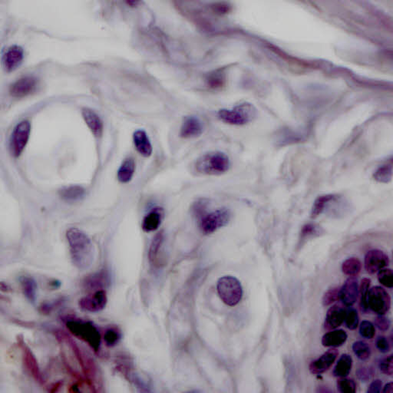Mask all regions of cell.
<instances>
[{
    "mask_svg": "<svg viewBox=\"0 0 393 393\" xmlns=\"http://www.w3.org/2000/svg\"><path fill=\"white\" fill-rule=\"evenodd\" d=\"M31 124L28 120L18 122L12 130L9 139V152L14 158H18L26 148L30 136Z\"/></svg>",
    "mask_w": 393,
    "mask_h": 393,
    "instance_id": "8992f818",
    "label": "cell"
},
{
    "mask_svg": "<svg viewBox=\"0 0 393 393\" xmlns=\"http://www.w3.org/2000/svg\"><path fill=\"white\" fill-rule=\"evenodd\" d=\"M38 81L34 76H26L17 79L11 84L9 93L12 97L22 99L35 92Z\"/></svg>",
    "mask_w": 393,
    "mask_h": 393,
    "instance_id": "8fae6325",
    "label": "cell"
},
{
    "mask_svg": "<svg viewBox=\"0 0 393 393\" xmlns=\"http://www.w3.org/2000/svg\"><path fill=\"white\" fill-rule=\"evenodd\" d=\"M352 366V359L348 354H344L339 359L335 368H334V377H346L350 373Z\"/></svg>",
    "mask_w": 393,
    "mask_h": 393,
    "instance_id": "4316f807",
    "label": "cell"
},
{
    "mask_svg": "<svg viewBox=\"0 0 393 393\" xmlns=\"http://www.w3.org/2000/svg\"><path fill=\"white\" fill-rule=\"evenodd\" d=\"M18 343L20 345V349H21L23 363H24L28 372L37 383H40V384L44 383V378H43V374H42L41 369H40L38 361H37L33 352L26 344L24 340L22 337H18Z\"/></svg>",
    "mask_w": 393,
    "mask_h": 393,
    "instance_id": "30bf717a",
    "label": "cell"
},
{
    "mask_svg": "<svg viewBox=\"0 0 393 393\" xmlns=\"http://www.w3.org/2000/svg\"><path fill=\"white\" fill-rule=\"evenodd\" d=\"M377 347L380 352L386 353L391 349L390 342L386 337L380 336L377 340Z\"/></svg>",
    "mask_w": 393,
    "mask_h": 393,
    "instance_id": "ee69618b",
    "label": "cell"
},
{
    "mask_svg": "<svg viewBox=\"0 0 393 393\" xmlns=\"http://www.w3.org/2000/svg\"><path fill=\"white\" fill-rule=\"evenodd\" d=\"M62 386H63V382H57V383L52 384V386H50V389H49V391L51 392H58L59 389L62 387Z\"/></svg>",
    "mask_w": 393,
    "mask_h": 393,
    "instance_id": "681fc988",
    "label": "cell"
},
{
    "mask_svg": "<svg viewBox=\"0 0 393 393\" xmlns=\"http://www.w3.org/2000/svg\"><path fill=\"white\" fill-rule=\"evenodd\" d=\"M370 284V279H368V278H364V279H362L361 284H360V287L359 289V293L360 295V305L363 312H367L369 310L367 304H366V297H367Z\"/></svg>",
    "mask_w": 393,
    "mask_h": 393,
    "instance_id": "836d02e7",
    "label": "cell"
},
{
    "mask_svg": "<svg viewBox=\"0 0 393 393\" xmlns=\"http://www.w3.org/2000/svg\"><path fill=\"white\" fill-rule=\"evenodd\" d=\"M340 288L339 287H333V288L329 289L323 296L322 302L324 306L331 305L332 303L335 302L340 299Z\"/></svg>",
    "mask_w": 393,
    "mask_h": 393,
    "instance_id": "ab89813d",
    "label": "cell"
},
{
    "mask_svg": "<svg viewBox=\"0 0 393 393\" xmlns=\"http://www.w3.org/2000/svg\"><path fill=\"white\" fill-rule=\"evenodd\" d=\"M82 115L91 133L96 137L101 136L103 132V122L99 115L91 108H88L82 109Z\"/></svg>",
    "mask_w": 393,
    "mask_h": 393,
    "instance_id": "ffe728a7",
    "label": "cell"
},
{
    "mask_svg": "<svg viewBox=\"0 0 393 393\" xmlns=\"http://www.w3.org/2000/svg\"><path fill=\"white\" fill-rule=\"evenodd\" d=\"M108 298L106 292L104 290L95 291L92 294L84 296L79 301V307L89 313H98L102 311L106 307Z\"/></svg>",
    "mask_w": 393,
    "mask_h": 393,
    "instance_id": "7c38bea8",
    "label": "cell"
},
{
    "mask_svg": "<svg viewBox=\"0 0 393 393\" xmlns=\"http://www.w3.org/2000/svg\"><path fill=\"white\" fill-rule=\"evenodd\" d=\"M211 7H212L213 10L217 12V13H223V12H227V10L228 11L227 6H223L222 4H214Z\"/></svg>",
    "mask_w": 393,
    "mask_h": 393,
    "instance_id": "c3c4849f",
    "label": "cell"
},
{
    "mask_svg": "<svg viewBox=\"0 0 393 393\" xmlns=\"http://www.w3.org/2000/svg\"><path fill=\"white\" fill-rule=\"evenodd\" d=\"M65 300L63 298L55 300L52 302L43 303L40 306V312L45 315L50 314L55 309L63 306Z\"/></svg>",
    "mask_w": 393,
    "mask_h": 393,
    "instance_id": "f35d334b",
    "label": "cell"
},
{
    "mask_svg": "<svg viewBox=\"0 0 393 393\" xmlns=\"http://www.w3.org/2000/svg\"><path fill=\"white\" fill-rule=\"evenodd\" d=\"M322 231V228L313 223H308L303 227L301 231V237L303 238L307 237H313V236L319 235Z\"/></svg>",
    "mask_w": 393,
    "mask_h": 393,
    "instance_id": "60d3db41",
    "label": "cell"
},
{
    "mask_svg": "<svg viewBox=\"0 0 393 393\" xmlns=\"http://www.w3.org/2000/svg\"><path fill=\"white\" fill-rule=\"evenodd\" d=\"M64 322L68 330L74 336L87 343L96 353L100 351L102 336L92 322L71 316L65 317Z\"/></svg>",
    "mask_w": 393,
    "mask_h": 393,
    "instance_id": "7a4b0ae2",
    "label": "cell"
},
{
    "mask_svg": "<svg viewBox=\"0 0 393 393\" xmlns=\"http://www.w3.org/2000/svg\"><path fill=\"white\" fill-rule=\"evenodd\" d=\"M256 116V109L251 104L245 102L231 108L219 110L217 117L228 125L242 126L251 122Z\"/></svg>",
    "mask_w": 393,
    "mask_h": 393,
    "instance_id": "277c9868",
    "label": "cell"
},
{
    "mask_svg": "<svg viewBox=\"0 0 393 393\" xmlns=\"http://www.w3.org/2000/svg\"><path fill=\"white\" fill-rule=\"evenodd\" d=\"M360 335L364 338H373L376 334L375 327L369 321H363L360 324Z\"/></svg>",
    "mask_w": 393,
    "mask_h": 393,
    "instance_id": "b9f144b4",
    "label": "cell"
},
{
    "mask_svg": "<svg viewBox=\"0 0 393 393\" xmlns=\"http://www.w3.org/2000/svg\"><path fill=\"white\" fill-rule=\"evenodd\" d=\"M60 196L67 201H74L79 200L85 195V189L80 186H69L61 189L60 192Z\"/></svg>",
    "mask_w": 393,
    "mask_h": 393,
    "instance_id": "f1b7e54d",
    "label": "cell"
},
{
    "mask_svg": "<svg viewBox=\"0 0 393 393\" xmlns=\"http://www.w3.org/2000/svg\"><path fill=\"white\" fill-rule=\"evenodd\" d=\"M163 241H164L163 232L158 233L154 237L152 244H151L150 248H149L148 257L151 262L154 263L157 260Z\"/></svg>",
    "mask_w": 393,
    "mask_h": 393,
    "instance_id": "4dcf8cb0",
    "label": "cell"
},
{
    "mask_svg": "<svg viewBox=\"0 0 393 393\" xmlns=\"http://www.w3.org/2000/svg\"><path fill=\"white\" fill-rule=\"evenodd\" d=\"M203 132V125L202 121L195 116H186L183 119L180 128V136L184 139L200 137Z\"/></svg>",
    "mask_w": 393,
    "mask_h": 393,
    "instance_id": "5bb4252c",
    "label": "cell"
},
{
    "mask_svg": "<svg viewBox=\"0 0 393 393\" xmlns=\"http://www.w3.org/2000/svg\"><path fill=\"white\" fill-rule=\"evenodd\" d=\"M20 284L28 301L35 303L37 293V284L35 279L31 276H23L20 278Z\"/></svg>",
    "mask_w": 393,
    "mask_h": 393,
    "instance_id": "d4e9b609",
    "label": "cell"
},
{
    "mask_svg": "<svg viewBox=\"0 0 393 393\" xmlns=\"http://www.w3.org/2000/svg\"><path fill=\"white\" fill-rule=\"evenodd\" d=\"M366 304L368 309L377 314L384 315L390 310L391 297L385 289L377 286L369 290Z\"/></svg>",
    "mask_w": 393,
    "mask_h": 393,
    "instance_id": "9c48e42d",
    "label": "cell"
},
{
    "mask_svg": "<svg viewBox=\"0 0 393 393\" xmlns=\"http://www.w3.org/2000/svg\"><path fill=\"white\" fill-rule=\"evenodd\" d=\"M362 264L359 259L350 257L343 262L342 270L349 276H355L361 271Z\"/></svg>",
    "mask_w": 393,
    "mask_h": 393,
    "instance_id": "f546056e",
    "label": "cell"
},
{
    "mask_svg": "<svg viewBox=\"0 0 393 393\" xmlns=\"http://www.w3.org/2000/svg\"><path fill=\"white\" fill-rule=\"evenodd\" d=\"M161 222L160 210L155 209L144 217L142 221V229L145 232H152L159 228Z\"/></svg>",
    "mask_w": 393,
    "mask_h": 393,
    "instance_id": "cb8c5ba5",
    "label": "cell"
},
{
    "mask_svg": "<svg viewBox=\"0 0 393 393\" xmlns=\"http://www.w3.org/2000/svg\"><path fill=\"white\" fill-rule=\"evenodd\" d=\"M133 142L137 152L144 158H149L153 152V147L147 132L136 130L133 134Z\"/></svg>",
    "mask_w": 393,
    "mask_h": 393,
    "instance_id": "d6986e66",
    "label": "cell"
},
{
    "mask_svg": "<svg viewBox=\"0 0 393 393\" xmlns=\"http://www.w3.org/2000/svg\"><path fill=\"white\" fill-rule=\"evenodd\" d=\"M103 339L106 346L111 347V346H116L119 343L121 339V333L117 329H114V328H109L105 331Z\"/></svg>",
    "mask_w": 393,
    "mask_h": 393,
    "instance_id": "8d00e7d4",
    "label": "cell"
},
{
    "mask_svg": "<svg viewBox=\"0 0 393 393\" xmlns=\"http://www.w3.org/2000/svg\"><path fill=\"white\" fill-rule=\"evenodd\" d=\"M55 335L57 339L61 342H65L71 348L73 353L76 355V360L79 362V365L82 367L84 374L88 379H94L96 377V366L93 360L89 357L85 355V353L81 351L79 346L71 340V337L64 333L63 331H55Z\"/></svg>",
    "mask_w": 393,
    "mask_h": 393,
    "instance_id": "ba28073f",
    "label": "cell"
},
{
    "mask_svg": "<svg viewBox=\"0 0 393 393\" xmlns=\"http://www.w3.org/2000/svg\"><path fill=\"white\" fill-rule=\"evenodd\" d=\"M379 368L383 373L388 376H392L393 373V355L383 358L379 364Z\"/></svg>",
    "mask_w": 393,
    "mask_h": 393,
    "instance_id": "7bdbcfd3",
    "label": "cell"
},
{
    "mask_svg": "<svg viewBox=\"0 0 393 393\" xmlns=\"http://www.w3.org/2000/svg\"><path fill=\"white\" fill-rule=\"evenodd\" d=\"M125 3H126L128 6H130V7H136V6H138V5L141 3V2L135 1V0H129V1L125 2Z\"/></svg>",
    "mask_w": 393,
    "mask_h": 393,
    "instance_id": "816d5d0a",
    "label": "cell"
},
{
    "mask_svg": "<svg viewBox=\"0 0 393 393\" xmlns=\"http://www.w3.org/2000/svg\"><path fill=\"white\" fill-rule=\"evenodd\" d=\"M383 392L385 393H392L393 392V383H388V384H386V386H385V387L383 388Z\"/></svg>",
    "mask_w": 393,
    "mask_h": 393,
    "instance_id": "f907efd6",
    "label": "cell"
},
{
    "mask_svg": "<svg viewBox=\"0 0 393 393\" xmlns=\"http://www.w3.org/2000/svg\"><path fill=\"white\" fill-rule=\"evenodd\" d=\"M107 282H108V276L106 273L104 271L98 272L94 274L90 275L88 277L85 278L84 281V285L85 288L88 290H103V287H105Z\"/></svg>",
    "mask_w": 393,
    "mask_h": 393,
    "instance_id": "603a6c76",
    "label": "cell"
},
{
    "mask_svg": "<svg viewBox=\"0 0 393 393\" xmlns=\"http://www.w3.org/2000/svg\"><path fill=\"white\" fill-rule=\"evenodd\" d=\"M374 179L380 183H389L392 178V164H385L376 171Z\"/></svg>",
    "mask_w": 393,
    "mask_h": 393,
    "instance_id": "1f68e13d",
    "label": "cell"
},
{
    "mask_svg": "<svg viewBox=\"0 0 393 393\" xmlns=\"http://www.w3.org/2000/svg\"><path fill=\"white\" fill-rule=\"evenodd\" d=\"M136 169L135 160L128 158L122 161L117 172L118 180L122 184L129 183L133 178Z\"/></svg>",
    "mask_w": 393,
    "mask_h": 393,
    "instance_id": "44dd1931",
    "label": "cell"
},
{
    "mask_svg": "<svg viewBox=\"0 0 393 393\" xmlns=\"http://www.w3.org/2000/svg\"><path fill=\"white\" fill-rule=\"evenodd\" d=\"M230 167L229 156L219 151L203 154L194 164V169L199 175L213 176L223 175L229 171Z\"/></svg>",
    "mask_w": 393,
    "mask_h": 393,
    "instance_id": "3957f363",
    "label": "cell"
},
{
    "mask_svg": "<svg viewBox=\"0 0 393 393\" xmlns=\"http://www.w3.org/2000/svg\"><path fill=\"white\" fill-rule=\"evenodd\" d=\"M375 325L377 326L380 330L386 331L390 327L391 323L390 321L388 318H386V316L380 315V316H379L376 319Z\"/></svg>",
    "mask_w": 393,
    "mask_h": 393,
    "instance_id": "f6af8a7d",
    "label": "cell"
},
{
    "mask_svg": "<svg viewBox=\"0 0 393 393\" xmlns=\"http://www.w3.org/2000/svg\"><path fill=\"white\" fill-rule=\"evenodd\" d=\"M338 355V350L335 348H332L323 354L317 360L312 362L309 366V369L313 374L324 373L332 366Z\"/></svg>",
    "mask_w": 393,
    "mask_h": 393,
    "instance_id": "2e32d148",
    "label": "cell"
},
{
    "mask_svg": "<svg viewBox=\"0 0 393 393\" xmlns=\"http://www.w3.org/2000/svg\"><path fill=\"white\" fill-rule=\"evenodd\" d=\"M389 264L387 254L380 250H372L365 257V268L368 273L373 274L382 269L386 268Z\"/></svg>",
    "mask_w": 393,
    "mask_h": 393,
    "instance_id": "4fadbf2b",
    "label": "cell"
},
{
    "mask_svg": "<svg viewBox=\"0 0 393 393\" xmlns=\"http://www.w3.org/2000/svg\"><path fill=\"white\" fill-rule=\"evenodd\" d=\"M338 197V195H325L318 197L313 203V208H312V218H316L318 216L321 215L323 211L325 210L327 205L329 204L330 202L336 200Z\"/></svg>",
    "mask_w": 393,
    "mask_h": 393,
    "instance_id": "83f0119b",
    "label": "cell"
},
{
    "mask_svg": "<svg viewBox=\"0 0 393 393\" xmlns=\"http://www.w3.org/2000/svg\"><path fill=\"white\" fill-rule=\"evenodd\" d=\"M347 340V334L343 329L330 330L323 336L322 344L326 347H338L344 344Z\"/></svg>",
    "mask_w": 393,
    "mask_h": 393,
    "instance_id": "7402d4cb",
    "label": "cell"
},
{
    "mask_svg": "<svg viewBox=\"0 0 393 393\" xmlns=\"http://www.w3.org/2000/svg\"><path fill=\"white\" fill-rule=\"evenodd\" d=\"M344 321L348 329H350V330H354V329H357L359 324V315L357 310L352 308V307L346 310Z\"/></svg>",
    "mask_w": 393,
    "mask_h": 393,
    "instance_id": "d590c367",
    "label": "cell"
},
{
    "mask_svg": "<svg viewBox=\"0 0 393 393\" xmlns=\"http://www.w3.org/2000/svg\"><path fill=\"white\" fill-rule=\"evenodd\" d=\"M24 59V50L20 46H10L3 57V65L6 72H11L20 66Z\"/></svg>",
    "mask_w": 393,
    "mask_h": 393,
    "instance_id": "9a60e30c",
    "label": "cell"
},
{
    "mask_svg": "<svg viewBox=\"0 0 393 393\" xmlns=\"http://www.w3.org/2000/svg\"><path fill=\"white\" fill-rule=\"evenodd\" d=\"M357 377L363 382H367L370 378V372L366 368H360L357 370Z\"/></svg>",
    "mask_w": 393,
    "mask_h": 393,
    "instance_id": "7dc6e473",
    "label": "cell"
},
{
    "mask_svg": "<svg viewBox=\"0 0 393 393\" xmlns=\"http://www.w3.org/2000/svg\"><path fill=\"white\" fill-rule=\"evenodd\" d=\"M219 296L226 305L234 307L241 301L243 288L240 281L232 276H224L219 279L217 285Z\"/></svg>",
    "mask_w": 393,
    "mask_h": 393,
    "instance_id": "5b68a950",
    "label": "cell"
},
{
    "mask_svg": "<svg viewBox=\"0 0 393 393\" xmlns=\"http://www.w3.org/2000/svg\"><path fill=\"white\" fill-rule=\"evenodd\" d=\"M336 385L337 389L341 393H354L357 391V384L352 379L340 377Z\"/></svg>",
    "mask_w": 393,
    "mask_h": 393,
    "instance_id": "e575fe53",
    "label": "cell"
},
{
    "mask_svg": "<svg viewBox=\"0 0 393 393\" xmlns=\"http://www.w3.org/2000/svg\"><path fill=\"white\" fill-rule=\"evenodd\" d=\"M231 220V212L227 208H219L209 214L202 216L200 229L205 234H211L220 228L226 226Z\"/></svg>",
    "mask_w": 393,
    "mask_h": 393,
    "instance_id": "52a82bcc",
    "label": "cell"
},
{
    "mask_svg": "<svg viewBox=\"0 0 393 393\" xmlns=\"http://www.w3.org/2000/svg\"><path fill=\"white\" fill-rule=\"evenodd\" d=\"M359 295L358 280L355 276H349L340 288V299L346 307H352Z\"/></svg>",
    "mask_w": 393,
    "mask_h": 393,
    "instance_id": "e0dca14e",
    "label": "cell"
},
{
    "mask_svg": "<svg viewBox=\"0 0 393 393\" xmlns=\"http://www.w3.org/2000/svg\"><path fill=\"white\" fill-rule=\"evenodd\" d=\"M352 350L357 357L361 360H366L370 357L371 348L364 341H357L352 345Z\"/></svg>",
    "mask_w": 393,
    "mask_h": 393,
    "instance_id": "d6a6232c",
    "label": "cell"
},
{
    "mask_svg": "<svg viewBox=\"0 0 393 393\" xmlns=\"http://www.w3.org/2000/svg\"><path fill=\"white\" fill-rule=\"evenodd\" d=\"M378 279L380 284L388 288L393 287V272L391 269L384 268L378 272Z\"/></svg>",
    "mask_w": 393,
    "mask_h": 393,
    "instance_id": "74e56055",
    "label": "cell"
},
{
    "mask_svg": "<svg viewBox=\"0 0 393 393\" xmlns=\"http://www.w3.org/2000/svg\"><path fill=\"white\" fill-rule=\"evenodd\" d=\"M66 238L74 267L82 270L89 268L96 256L94 245L90 237L82 230L71 228L67 231Z\"/></svg>",
    "mask_w": 393,
    "mask_h": 393,
    "instance_id": "6da1fadb",
    "label": "cell"
},
{
    "mask_svg": "<svg viewBox=\"0 0 393 393\" xmlns=\"http://www.w3.org/2000/svg\"><path fill=\"white\" fill-rule=\"evenodd\" d=\"M226 82V74L222 70H215L207 74L205 83L211 89H220Z\"/></svg>",
    "mask_w": 393,
    "mask_h": 393,
    "instance_id": "484cf974",
    "label": "cell"
},
{
    "mask_svg": "<svg viewBox=\"0 0 393 393\" xmlns=\"http://www.w3.org/2000/svg\"><path fill=\"white\" fill-rule=\"evenodd\" d=\"M346 310L340 304H335L328 310L324 327L327 330H333L343 324L346 316Z\"/></svg>",
    "mask_w": 393,
    "mask_h": 393,
    "instance_id": "ac0fdd59",
    "label": "cell"
},
{
    "mask_svg": "<svg viewBox=\"0 0 393 393\" xmlns=\"http://www.w3.org/2000/svg\"><path fill=\"white\" fill-rule=\"evenodd\" d=\"M382 388H383V382L380 380H374L370 385H369L368 392L369 393H380L381 392Z\"/></svg>",
    "mask_w": 393,
    "mask_h": 393,
    "instance_id": "bcb514c9",
    "label": "cell"
}]
</instances>
